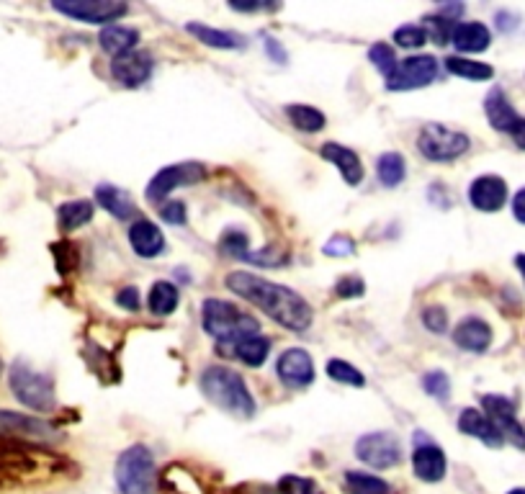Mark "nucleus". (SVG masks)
I'll use <instances>...</instances> for the list:
<instances>
[{"instance_id": "obj_1", "label": "nucleus", "mask_w": 525, "mask_h": 494, "mask_svg": "<svg viewBox=\"0 0 525 494\" xmlns=\"http://www.w3.org/2000/svg\"><path fill=\"white\" fill-rule=\"evenodd\" d=\"M227 289L242 296L245 302L255 304L258 309L278 322L281 327L291 332H307L314 322V312L304 296L296 294L294 289L281 284H273L266 278L255 276L248 271H235L227 276Z\"/></svg>"}, {"instance_id": "obj_2", "label": "nucleus", "mask_w": 525, "mask_h": 494, "mask_svg": "<svg viewBox=\"0 0 525 494\" xmlns=\"http://www.w3.org/2000/svg\"><path fill=\"white\" fill-rule=\"evenodd\" d=\"M201 322H204L206 335H212L217 340L219 356H222V350L227 356H235L232 350L237 348V343L253 338L260 330L255 317L242 314L235 304L224 302V299H206L201 304Z\"/></svg>"}, {"instance_id": "obj_3", "label": "nucleus", "mask_w": 525, "mask_h": 494, "mask_svg": "<svg viewBox=\"0 0 525 494\" xmlns=\"http://www.w3.org/2000/svg\"><path fill=\"white\" fill-rule=\"evenodd\" d=\"M201 392L212 404L227 415L250 420L255 415V399L250 394L248 384L237 371L227 366H209L201 374Z\"/></svg>"}, {"instance_id": "obj_4", "label": "nucleus", "mask_w": 525, "mask_h": 494, "mask_svg": "<svg viewBox=\"0 0 525 494\" xmlns=\"http://www.w3.org/2000/svg\"><path fill=\"white\" fill-rule=\"evenodd\" d=\"M116 487L121 494H157V466L147 446H132L116 461Z\"/></svg>"}, {"instance_id": "obj_5", "label": "nucleus", "mask_w": 525, "mask_h": 494, "mask_svg": "<svg viewBox=\"0 0 525 494\" xmlns=\"http://www.w3.org/2000/svg\"><path fill=\"white\" fill-rule=\"evenodd\" d=\"M8 381H11L13 397L19 399L21 404H26L34 412H52L57 407L55 402V384L52 379L24 361H16L8 371Z\"/></svg>"}, {"instance_id": "obj_6", "label": "nucleus", "mask_w": 525, "mask_h": 494, "mask_svg": "<svg viewBox=\"0 0 525 494\" xmlns=\"http://www.w3.org/2000/svg\"><path fill=\"white\" fill-rule=\"evenodd\" d=\"M0 438L19 443V446H26V443L29 446H47V443H57L62 435L47 420L24 415V412L0 410Z\"/></svg>"}, {"instance_id": "obj_7", "label": "nucleus", "mask_w": 525, "mask_h": 494, "mask_svg": "<svg viewBox=\"0 0 525 494\" xmlns=\"http://www.w3.org/2000/svg\"><path fill=\"white\" fill-rule=\"evenodd\" d=\"M471 147V139L464 132L448 129L443 124H428L417 137V150L420 155L433 160V163H451L466 155Z\"/></svg>"}, {"instance_id": "obj_8", "label": "nucleus", "mask_w": 525, "mask_h": 494, "mask_svg": "<svg viewBox=\"0 0 525 494\" xmlns=\"http://www.w3.org/2000/svg\"><path fill=\"white\" fill-rule=\"evenodd\" d=\"M52 8L83 24H111L127 13V3L119 0H55Z\"/></svg>"}, {"instance_id": "obj_9", "label": "nucleus", "mask_w": 525, "mask_h": 494, "mask_svg": "<svg viewBox=\"0 0 525 494\" xmlns=\"http://www.w3.org/2000/svg\"><path fill=\"white\" fill-rule=\"evenodd\" d=\"M438 78V60L433 55H412L397 62L394 73L387 78L389 91H415Z\"/></svg>"}, {"instance_id": "obj_10", "label": "nucleus", "mask_w": 525, "mask_h": 494, "mask_svg": "<svg viewBox=\"0 0 525 494\" xmlns=\"http://www.w3.org/2000/svg\"><path fill=\"white\" fill-rule=\"evenodd\" d=\"M356 456L371 469H394L402 461V443L392 433H369L358 438Z\"/></svg>"}, {"instance_id": "obj_11", "label": "nucleus", "mask_w": 525, "mask_h": 494, "mask_svg": "<svg viewBox=\"0 0 525 494\" xmlns=\"http://www.w3.org/2000/svg\"><path fill=\"white\" fill-rule=\"evenodd\" d=\"M484 114H487L489 124L497 129V132L513 134L518 147L525 150V119L513 109V103L507 101L505 91L502 88H492L484 98Z\"/></svg>"}, {"instance_id": "obj_12", "label": "nucleus", "mask_w": 525, "mask_h": 494, "mask_svg": "<svg viewBox=\"0 0 525 494\" xmlns=\"http://www.w3.org/2000/svg\"><path fill=\"white\" fill-rule=\"evenodd\" d=\"M204 178V165L201 163H178L170 165V168L160 170L147 186V199L155 201V204H163L175 188L183 186H194Z\"/></svg>"}, {"instance_id": "obj_13", "label": "nucleus", "mask_w": 525, "mask_h": 494, "mask_svg": "<svg viewBox=\"0 0 525 494\" xmlns=\"http://www.w3.org/2000/svg\"><path fill=\"white\" fill-rule=\"evenodd\" d=\"M482 407H484V415L497 425L502 438L510 440V443H513L515 448H520V451H525V428L518 422V417H515V404L507 397L487 394V397H482Z\"/></svg>"}, {"instance_id": "obj_14", "label": "nucleus", "mask_w": 525, "mask_h": 494, "mask_svg": "<svg viewBox=\"0 0 525 494\" xmlns=\"http://www.w3.org/2000/svg\"><path fill=\"white\" fill-rule=\"evenodd\" d=\"M412 471L420 482L435 484L441 482L448 471L446 453L438 443H433L425 435H417L415 438V451H412Z\"/></svg>"}, {"instance_id": "obj_15", "label": "nucleus", "mask_w": 525, "mask_h": 494, "mask_svg": "<svg viewBox=\"0 0 525 494\" xmlns=\"http://www.w3.org/2000/svg\"><path fill=\"white\" fill-rule=\"evenodd\" d=\"M278 379L289 389H304L314 381V361L304 348H289L278 356Z\"/></svg>"}, {"instance_id": "obj_16", "label": "nucleus", "mask_w": 525, "mask_h": 494, "mask_svg": "<svg viewBox=\"0 0 525 494\" xmlns=\"http://www.w3.org/2000/svg\"><path fill=\"white\" fill-rule=\"evenodd\" d=\"M152 70H155V62L147 52H127V55L114 57L111 62V75H114L116 83H121L124 88H139L152 78Z\"/></svg>"}, {"instance_id": "obj_17", "label": "nucleus", "mask_w": 525, "mask_h": 494, "mask_svg": "<svg viewBox=\"0 0 525 494\" xmlns=\"http://www.w3.org/2000/svg\"><path fill=\"white\" fill-rule=\"evenodd\" d=\"M469 201L479 211H500L507 201V183L500 175H479L469 186Z\"/></svg>"}, {"instance_id": "obj_18", "label": "nucleus", "mask_w": 525, "mask_h": 494, "mask_svg": "<svg viewBox=\"0 0 525 494\" xmlns=\"http://www.w3.org/2000/svg\"><path fill=\"white\" fill-rule=\"evenodd\" d=\"M129 242H132L134 253L139 258H157L160 253H165V235L163 229L157 227L150 219H137L129 227Z\"/></svg>"}, {"instance_id": "obj_19", "label": "nucleus", "mask_w": 525, "mask_h": 494, "mask_svg": "<svg viewBox=\"0 0 525 494\" xmlns=\"http://www.w3.org/2000/svg\"><path fill=\"white\" fill-rule=\"evenodd\" d=\"M320 155L325 157L327 163H332L335 168H338V173L343 175V181L348 183V186H358V183L363 181L361 157L350 150V147L338 145V142H325L320 150Z\"/></svg>"}, {"instance_id": "obj_20", "label": "nucleus", "mask_w": 525, "mask_h": 494, "mask_svg": "<svg viewBox=\"0 0 525 494\" xmlns=\"http://www.w3.org/2000/svg\"><path fill=\"white\" fill-rule=\"evenodd\" d=\"M453 343L469 353H484L492 345V327L479 317H466L461 325L453 330Z\"/></svg>"}, {"instance_id": "obj_21", "label": "nucleus", "mask_w": 525, "mask_h": 494, "mask_svg": "<svg viewBox=\"0 0 525 494\" xmlns=\"http://www.w3.org/2000/svg\"><path fill=\"white\" fill-rule=\"evenodd\" d=\"M459 430L464 435H471V438H479L484 446L489 448H500L505 443L502 433L497 430V425L489 420L484 412L479 410H464L459 417Z\"/></svg>"}, {"instance_id": "obj_22", "label": "nucleus", "mask_w": 525, "mask_h": 494, "mask_svg": "<svg viewBox=\"0 0 525 494\" xmlns=\"http://www.w3.org/2000/svg\"><path fill=\"white\" fill-rule=\"evenodd\" d=\"M451 44L464 55H479L484 49H489L492 44V34L484 24L479 21H464V24L453 26Z\"/></svg>"}, {"instance_id": "obj_23", "label": "nucleus", "mask_w": 525, "mask_h": 494, "mask_svg": "<svg viewBox=\"0 0 525 494\" xmlns=\"http://www.w3.org/2000/svg\"><path fill=\"white\" fill-rule=\"evenodd\" d=\"M96 201L101 209L109 211L111 217H116L119 222H127V219L134 217L132 199H129V193L121 191V188L103 183V186L96 188Z\"/></svg>"}, {"instance_id": "obj_24", "label": "nucleus", "mask_w": 525, "mask_h": 494, "mask_svg": "<svg viewBox=\"0 0 525 494\" xmlns=\"http://www.w3.org/2000/svg\"><path fill=\"white\" fill-rule=\"evenodd\" d=\"M98 42H101V47L106 49L109 55H127V52H134V47H137L139 31L129 29V26H109V29L101 31Z\"/></svg>"}, {"instance_id": "obj_25", "label": "nucleus", "mask_w": 525, "mask_h": 494, "mask_svg": "<svg viewBox=\"0 0 525 494\" xmlns=\"http://www.w3.org/2000/svg\"><path fill=\"white\" fill-rule=\"evenodd\" d=\"M93 211H96V206H93L91 201H65V204L60 206V211H57V222H60V227L65 229V232H73V229H80L91 222Z\"/></svg>"}, {"instance_id": "obj_26", "label": "nucleus", "mask_w": 525, "mask_h": 494, "mask_svg": "<svg viewBox=\"0 0 525 494\" xmlns=\"http://www.w3.org/2000/svg\"><path fill=\"white\" fill-rule=\"evenodd\" d=\"M343 487L348 494H389L392 484L366 471H345Z\"/></svg>"}, {"instance_id": "obj_27", "label": "nucleus", "mask_w": 525, "mask_h": 494, "mask_svg": "<svg viewBox=\"0 0 525 494\" xmlns=\"http://www.w3.org/2000/svg\"><path fill=\"white\" fill-rule=\"evenodd\" d=\"M186 29H188V34H194V37L199 39L201 44H206V47H214V49H240V47H245V42H242L237 34H232V31L212 29V26H201V24H188Z\"/></svg>"}, {"instance_id": "obj_28", "label": "nucleus", "mask_w": 525, "mask_h": 494, "mask_svg": "<svg viewBox=\"0 0 525 494\" xmlns=\"http://www.w3.org/2000/svg\"><path fill=\"white\" fill-rule=\"evenodd\" d=\"M286 116H289V121L299 129V132H307V134L320 132V129H325L327 124L325 114H322L320 109L304 106V103H291V106H286Z\"/></svg>"}, {"instance_id": "obj_29", "label": "nucleus", "mask_w": 525, "mask_h": 494, "mask_svg": "<svg viewBox=\"0 0 525 494\" xmlns=\"http://www.w3.org/2000/svg\"><path fill=\"white\" fill-rule=\"evenodd\" d=\"M376 175H379L381 186L397 188L407 178L405 157L399 155V152H384L379 157V163H376Z\"/></svg>"}, {"instance_id": "obj_30", "label": "nucleus", "mask_w": 525, "mask_h": 494, "mask_svg": "<svg viewBox=\"0 0 525 494\" xmlns=\"http://www.w3.org/2000/svg\"><path fill=\"white\" fill-rule=\"evenodd\" d=\"M446 70L456 78H466V80H492L495 78V70L487 62H477L469 60V57H446Z\"/></svg>"}, {"instance_id": "obj_31", "label": "nucleus", "mask_w": 525, "mask_h": 494, "mask_svg": "<svg viewBox=\"0 0 525 494\" xmlns=\"http://www.w3.org/2000/svg\"><path fill=\"white\" fill-rule=\"evenodd\" d=\"M268 353H271V340L263 338L260 332L258 335H253V338H245L242 343H237V348H235V356L240 358L245 366H253V368L263 366L268 358Z\"/></svg>"}, {"instance_id": "obj_32", "label": "nucleus", "mask_w": 525, "mask_h": 494, "mask_svg": "<svg viewBox=\"0 0 525 494\" xmlns=\"http://www.w3.org/2000/svg\"><path fill=\"white\" fill-rule=\"evenodd\" d=\"M178 299H181V294H178V289H175L170 281H157V284L152 286L150 299H147V302H150L152 312L165 317V314H170L175 307H178Z\"/></svg>"}, {"instance_id": "obj_33", "label": "nucleus", "mask_w": 525, "mask_h": 494, "mask_svg": "<svg viewBox=\"0 0 525 494\" xmlns=\"http://www.w3.org/2000/svg\"><path fill=\"white\" fill-rule=\"evenodd\" d=\"M327 376L345 386H366V376H363L353 363L340 361V358H332V361L327 363Z\"/></svg>"}, {"instance_id": "obj_34", "label": "nucleus", "mask_w": 525, "mask_h": 494, "mask_svg": "<svg viewBox=\"0 0 525 494\" xmlns=\"http://www.w3.org/2000/svg\"><path fill=\"white\" fill-rule=\"evenodd\" d=\"M219 250H222L224 255H230V258H248L250 253V240L245 232H240V229H227L222 235V240H219Z\"/></svg>"}, {"instance_id": "obj_35", "label": "nucleus", "mask_w": 525, "mask_h": 494, "mask_svg": "<svg viewBox=\"0 0 525 494\" xmlns=\"http://www.w3.org/2000/svg\"><path fill=\"white\" fill-rule=\"evenodd\" d=\"M245 260H250V263L263 268H281L284 263H289V253H286L284 247L268 245V247H260L258 253H248V258Z\"/></svg>"}, {"instance_id": "obj_36", "label": "nucleus", "mask_w": 525, "mask_h": 494, "mask_svg": "<svg viewBox=\"0 0 525 494\" xmlns=\"http://www.w3.org/2000/svg\"><path fill=\"white\" fill-rule=\"evenodd\" d=\"M278 494H322V489L307 476L286 474L278 479Z\"/></svg>"}, {"instance_id": "obj_37", "label": "nucleus", "mask_w": 525, "mask_h": 494, "mask_svg": "<svg viewBox=\"0 0 525 494\" xmlns=\"http://www.w3.org/2000/svg\"><path fill=\"white\" fill-rule=\"evenodd\" d=\"M369 60L374 62V67L379 70L384 78H389V75L394 73V67H397V57H394V49L389 47V44L379 42L374 44V47L369 49Z\"/></svg>"}, {"instance_id": "obj_38", "label": "nucleus", "mask_w": 525, "mask_h": 494, "mask_svg": "<svg viewBox=\"0 0 525 494\" xmlns=\"http://www.w3.org/2000/svg\"><path fill=\"white\" fill-rule=\"evenodd\" d=\"M425 34H428V39H433L435 44H448V39H451L453 34V21L446 19V16H441V13H435V16H428L425 19Z\"/></svg>"}, {"instance_id": "obj_39", "label": "nucleus", "mask_w": 525, "mask_h": 494, "mask_svg": "<svg viewBox=\"0 0 525 494\" xmlns=\"http://www.w3.org/2000/svg\"><path fill=\"white\" fill-rule=\"evenodd\" d=\"M394 42L405 49H420L425 42H428V34H425L423 26L407 24V26H399V29L394 31Z\"/></svg>"}, {"instance_id": "obj_40", "label": "nucleus", "mask_w": 525, "mask_h": 494, "mask_svg": "<svg viewBox=\"0 0 525 494\" xmlns=\"http://www.w3.org/2000/svg\"><path fill=\"white\" fill-rule=\"evenodd\" d=\"M423 389L430 397L446 402L451 397V379L443 371H430V374L423 376Z\"/></svg>"}, {"instance_id": "obj_41", "label": "nucleus", "mask_w": 525, "mask_h": 494, "mask_svg": "<svg viewBox=\"0 0 525 494\" xmlns=\"http://www.w3.org/2000/svg\"><path fill=\"white\" fill-rule=\"evenodd\" d=\"M52 253H55L60 273H70L73 268H78V250L73 242H57V245H52Z\"/></svg>"}, {"instance_id": "obj_42", "label": "nucleus", "mask_w": 525, "mask_h": 494, "mask_svg": "<svg viewBox=\"0 0 525 494\" xmlns=\"http://www.w3.org/2000/svg\"><path fill=\"white\" fill-rule=\"evenodd\" d=\"M420 320H423V325L428 327L430 332H435V335H443V332L448 330V312L443 307H425Z\"/></svg>"}, {"instance_id": "obj_43", "label": "nucleus", "mask_w": 525, "mask_h": 494, "mask_svg": "<svg viewBox=\"0 0 525 494\" xmlns=\"http://www.w3.org/2000/svg\"><path fill=\"white\" fill-rule=\"evenodd\" d=\"M335 294H338L340 299H358V296L366 294V284H363V278L358 276H345L335 284Z\"/></svg>"}, {"instance_id": "obj_44", "label": "nucleus", "mask_w": 525, "mask_h": 494, "mask_svg": "<svg viewBox=\"0 0 525 494\" xmlns=\"http://www.w3.org/2000/svg\"><path fill=\"white\" fill-rule=\"evenodd\" d=\"M322 250H325V255H330V258H345V255L356 253V242L345 235H335L332 240L325 242Z\"/></svg>"}, {"instance_id": "obj_45", "label": "nucleus", "mask_w": 525, "mask_h": 494, "mask_svg": "<svg viewBox=\"0 0 525 494\" xmlns=\"http://www.w3.org/2000/svg\"><path fill=\"white\" fill-rule=\"evenodd\" d=\"M157 209H160V217H163L165 222L186 224V219H188L186 204H181V201H170V204H160V206H157Z\"/></svg>"}, {"instance_id": "obj_46", "label": "nucleus", "mask_w": 525, "mask_h": 494, "mask_svg": "<svg viewBox=\"0 0 525 494\" xmlns=\"http://www.w3.org/2000/svg\"><path fill=\"white\" fill-rule=\"evenodd\" d=\"M116 304L124 309H129V312H139V291L134 289V286L121 289L119 294H116Z\"/></svg>"}, {"instance_id": "obj_47", "label": "nucleus", "mask_w": 525, "mask_h": 494, "mask_svg": "<svg viewBox=\"0 0 525 494\" xmlns=\"http://www.w3.org/2000/svg\"><path fill=\"white\" fill-rule=\"evenodd\" d=\"M266 52H268V57H271L273 62H278V65H284V62H286L284 47H281V44H278L273 37H266Z\"/></svg>"}, {"instance_id": "obj_48", "label": "nucleus", "mask_w": 525, "mask_h": 494, "mask_svg": "<svg viewBox=\"0 0 525 494\" xmlns=\"http://www.w3.org/2000/svg\"><path fill=\"white\" fill-rule=\"evenodd\" d=\"M513 214L520 224H525V188H520L513 199Z\"/></svg>"}, {"instance_id": "obj_49", "label": "nucleus", "mask_w": 525, "mask_h": 494, "mask_svg": "<svg viewBox=\"0 0 525 494\" xmlns=\"http://www.w3.org/2000/svg\"><path fill=\"white\" fill-rule=\"evenodd\" d=\"M230 8H235V11H266V8H278L276 3H237V0H232Z\"/></svg>"}, {"instance_id": "obj_50", "label": "nucleus", "mask_w": 525, "mask_h": 494, "mask_svg": "<svg viewBox=\"0 0 525 494\" xmlns=\"http://www.w3.org/2000/svg\"><path fill=\"white\" fill-rule=\"evenodd\" d=\"M515 266H518L520 276H523V281H525V255H518V258H515Z\"/></svg>"}, {"instance_id": "obj_51", "label": "nucleus", "mask_w": 525, "mask_h": 494, "mask_svg": "<svg viewBox=\"0 0 525 494\" xmlns=\"http://www.w3.org/2000/svg\"><path fill=\"white\" fill-rule=\"evenodd\" d=\"M507 494H525V489L523 487H518V489H510V492Z\"/></svg>"}, {"instance_id": "obj_52", "label": "nucleus", "mask_w": 525, "mask_h": 494, "mask_svg": "<svg viewBox=\"0 0 525 494\" xmlns=\"http://www.w3.org/2000/svg\"><path fill=\"white\" fill-rule=\"evenodd\" d=\"M0 374H3V361H0Z\"/></svg>"}]
</instances>
